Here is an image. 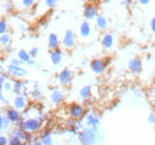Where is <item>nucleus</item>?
Segmentation results:
<instances>
[{"mask_svg":"<svg viewBox=\"0 0 155 145\" xmlns=\"http://www.w3.org/2000/svg\"><path fill=\"white\" fill-rule=\"evenodd\" d=\"M10 43H11V35L8 32L0 35V45L1 47H8Z\"/></svg>","mask_w":155,"mask_h":145,"instance_id":"obj_23","label":"nucleus"},{"mask_svg":"<svg viewBox=\"0 0 155 145\" xmlns=\"http://www.w3.org/2000/svg\"><path fill=\"white\" fill-rule=\"evenodd\" d=\"M25 85H26V82H24L21 79H15L13 80V89H12L13 93L16 95L21 94L25 89Z\"/></svg>","mask_w":155,"mask_h":145,"instance_id":"obj_19","label":"nucleus"},{"mask_svg":"<svg viewBox=\"0 0 155 145\" xmlns=\"http://www.w3.org/2000/svg\"><path fill=\"white\" fill-rule=\"evenodd\" d=\"M2 99H4V98H2V94H1V89H0V102L2 101Z\"/></svg>","mask_w":155,"mask_h":145,"instance_id":"obj_42","label":"nucleus"},{"mask_svg":"<svg viewBox=\"0 0 155 145\" xmlns=\"http://www.w3.org/2000/svg\"><path fill=\"white\" fill-rule=\"evenodd\" d=\"M147 121H148V124L154 125L155 124V114L154 113H149V115H148V118H147Z\"/></svg>","mask_w":155,"mask_h":145,"instance_id":"obj_31","label":"nucleus"},{"mask_svg":"<svg viewBox=\"0 0 155 145\" xmlns=\"http://www.w3.org/2000/svg\"><path fill=\"white\" fill-rule=\"evenodd\" d=\"M31 95H32V99H34L35 101H39V100H42V96H43V95H42V92H41V89H39L37 86L32 89Z\"/></svg>","mask_w":155,"mask_h":145,"instance_id":"obj_25","label":"nucleus"},{"mask_svg":"<svg viewBox=\"0 0 155 145\" xmlns=\"http://www.w3.org/2000/svg\"><path fill=\"white\" fill-rule=\"evenodd\" d=\"M138 1V4L140 5H142V6H147V5H149L150 4V1L152 0H137Z\"/></svg>","mask_w":155,"mask_h":145,"instance_id":"obj_35","label":"nucleus"},{"mask_svg":"<svg viewBox=\"0 0 155 145\" xmlns=\"http://www.w3.org/2000/svg\"><path fill=\"white\" fill-rule=\"evenodd\" d=\"M6 72L12 76L13 79H25L28 75H29V72L26 69H24L21 66H13V64H8L6 67Z\"/></svg>","mask_w":155,"mask_h":145,"instance_id":"obj_3","label":"nucleus"},{"mask_svg":"<svg viewBox=\"0 0 155 145\" xmlns=\"http://www.w3.org/2000/svg\"><path fill=\"white\" fill-rule=\"evenodd\" d=\"M90 68L96 75H101L107 68V62L103 58H94L90 62Z\"/></svg>","mask_w":155,"mask_h":145,"instance_id":"obj_6","label":"nucleus"},{"mask_svg":"<svg viewBox=\"0 0 155 145\" xmlns=\"http://www.w3.org/2000/svg\"><path fill=\"white\" fill-rule=\"evenodd\" d=\"M68 114L72 119L74 120H80L81 118L85 117L86 114V111H85V107L81 105V104H78V102H74L69 106L68 108Z\"/></svg>","mask_w":155,"mask_h":145,"instance_id":"obj_5","label":"nucleus"},{"mask_svg":"<svg viewBox=\"0 0 155 145\" xmlns=\"http://www.w3.org/2000/svg\"><path fill=\"white\" fill-rule=\"evenodd\" d=\"M79 95H80V98L82 99V100H87V99H90L91 96H92V87L91 86H84L80 92H79Z\"/></svg>","mask_w":155,"mask_h":145,"instance_id":"obj_21","label":"nucleus"},{"mask_svg":"<svg viewBox=\"0 0 155 145\" xmlns=\"http://www.w3.org/2000/svg\"><path fill=\"white\" fill-rule=\"evenodd\" d=\"M50 100H51L53 104L60 105L64 100V94L60 91V89H58V88H54V89H51V92H50Z\"/></svg>","mask_w":155,"mask_h":145,"instance_id":"obj_16","label":"nucleus"},{"mask_svg":"<svg viewBox=\"0 0 155 145\" xmlns=\"http://www.w3.org/2000/svg\"><path fill=\"white\" fill-rule=\"evenodd\" d=\"M85 124H86V126L93 128L96 132H99L100 118L98 117L94 112H88L87 114H85Z\"/></svg>","mask_w":155,"mask_h":145,"instance_id":"obj_7","label":"nucleus"},{"mask_svg":"<svg viewBox=\"0 0 155 145\" xmlns=\"http://www.w3.org/2000/svg\"><path fill=\"white\" fill-rule=\"evenodd\" d=\"M75 44H77V36L74 31L72 29H67L62 37V45L64 47V49L71 50L75 47Z\"/></svg>","mask_w":155,"mask_h":145,"instance_id":"obj_4","label":"nucleus"},{"mask_svg":"<svg viewBox=\"0 0 155 145\" xmlns=\"http://www.w3.org/2000/svg\"><path fill=\"white\" fill-rule=\"evenodd\" d=\"M43 125V121L39 119V118H28V119H21L19 123L17 124V126L25 130V131H29L31 133H36L38 132L39 130L42 128Z\"/></svg>","mask_w":155,"mask_h":145,"instance_id":"obj_2","label":"nucleus"},{"mask_svg":"<svg viewBox=\"0 0 155 145\" xmlns=\"http://www.w3.org/2000/svg\"><path fill=\"white\" fill-rule=\"evenodd\" d=\"M128 70L134 74V75H138L140 72H142L143 69V66H142V61L140 57H131L129 61H128Z\"/></svg>","mask_w":155,"mask_h":145,"instance_id":"obj_8","label":"nucleus"},{"mask_svg":"<svg viewBox=\"0 0 155 145\" xmlns=\"http://www.w3.org/2000/svg\"><path fill=\"white\" fill-rule=\"evenodd\" d=\"M49 57H50V61H51V63L54 66H58L63 60V53H62V50L60 48L55 49V50H50Z\"/></svg>","mask_w":155,"mask_h":145,"instance_id":"obj_15","label":"nucleus"},{"mask_svg":"<svg viewBox=\"0 0 155 145\" xmlns=\"http://www.w3.org/2000/svg\"><path fill=\"white\" fill-rule=\"evenodd\" d=\"M92 34V25L88 20H84L81 24H80V27H79V35L81 38L86 39L91 36Z\"/></svg>","mask_w":155,"mask_h":145,"instance_id":"obj_13","label":"nucleus"},{"mask_svg":"<svg viewBox=\"0 0 155 145\" xmlns=\"http://www.w3.org/2000/svg\"><path fill=\"white\" fill-rule=\"evenodd\" d=\"M2 89H5V91H7V92H10V91H12L13 89V86L10 83V82H4V85H2Z\"/></svg>","mask_w":155,"mask_h":145,"instance_id":"obj_32","label":"nucleus"},{"mask_svg":"<svg viewBox=\"0 0 155 145\" xmlns=\"http://www.w3.org/2000/svg\"><path fill=\"white\" fill-rule=\"evenodd\" d=\"M73 72L68 68H63L61 72H58V80L60 82L61 86H68L71 85V82L73 81Z\"/></svg>","mask_w":155,"mask_h":145,"instance_id":"obj_9","label":"nucleus"},{"mask_svg":"<svg viewBox=\"0 0 155 145\" xmlns=\"http://www.w3.org/2000/svg\"><path fill=\"white\" fill-rule=\"evenodd\" d=\"M30 145H43V144H42L41 139H34V140L30 143Z\"/></svg>","mask_w":155,"mask_h":145,"instance_id":"obj_36","label":"nucleus"},{"mask_svg":"<svg viewBox=\"0 0 155 145\" xmlns=\"http://www.w3.org/2000/svg\"><path fill=\"white\" fill-rule=\"evenodd\" d=\"M17 57L19 58L20 61H23L25 64L31 60V56H30V53L29 51H26L25 49H20L19 51H18V54H17Z\"/></svg>","mask_w":155,"mask_h":145,"instance_id":"obj_22","label":"nucleus"},{"mask_svg":"<svg viewBox=\"0 0 155 145\" xmlns=\"http://www.w3.org/2000/svg\"><path fill=\"white\" fill-rule=\"evenodd\" d=\"M5 115H6V117H7V119L11 121V124H12V125H16V126H17V124L21 120L20 111L16 109L13 106L5 109Z\"/></svg>","mask_w":155,"mask_h":145,"instance_id":"obj_11","label":"nucleus"},{"mask_svg":"<svg viewBox=\"0 0 155 145\" xmlns=\"http://www.w3.org/2000/svg\"><path fill=\"white\" fill-rule=\"evenodd\" d=\"M94 20H96V27H97L99 31H104V30L107 29V26H109V20H107V18H106L105 16L98 14L97 18L94 19Z\"/></svg>","mask_w":155,"mask_h":145,"instance_id":"obj_17","label":"nucleus"},{"mask_svg":"<svg viewBox=\"0 0 155 145\" xmlns=\"http://www.w3.org/2000/svg\"><path fill=\"white\" fill-rule=\"evenodd\" d=\"M2 125H4V114L0 113V128L2 130Z\"/></svg>","mask_w":155,"mask_h":145,"instance_id":"obj_38","label":"nucleus"},{"mask_svg":"<svg viewBox=\"0 0 155 145\" xmlns=\"http://www.w3.org/2000/svg\"><path fill=\"white\" fill-rule=\"evenodd\" d=\"M11 64H13V66H23L25 63L23 61H20L19 58L17 57V58H11Z\"/></svg>","mask_w":155,"mask_h":145,"instance_id":"obj_30","label":"nucleus"},{"mask_svg":"<svg viewBox=\"0 0 155 145\" xmlns=\"http://www.w3.org/2000/svg\"><path fill=\"white\" fill-rule=\"evenodd\" d=\"M8 32V24L6 19H0V35L7 34Z\"/></svg>","mask_w":155,"mask_h":145,"instance_id":"obj_26","label":"nucleus"},{"mask_svg":"<svg viewBox=\"0 0 155 145\" xmlns=\"http://www.w3.org/2000/svg\"><path fill=\"white\" fill-rule=\"evenodd\" d=\"M1 131H2V130H1V128H0V133H1Z\"/></svg>","mask_w":155,"mask_h":145,"instance_id":"obj_43","label":"nucleus"},{"mask_svg":"<svg viewBox=\"0 0 155 145\" xmlns=\"http://www.w3.org/2000/svg\"><path fill=\"white\" fill-rule=\"evenodd\" d=\"M23 139L18 137V136H13V134H11L10 136V138H8V144L7 145H23Z\"/></svg>","mask_w":155,"mask_h":145,"instance_id":"obj_24","label":"nucleus"},{"mask_svg":"<svg viewBox=\"0 0 155 145\" xmlns=\"http://www.w3.org/2000/svg\"><path fill=\"white\" fill-rule=\"evenodd\" d=\"M78 140L81 145H96L98 142V132L86 126L78 132Z\"/></svg>","mask_w":155,"mask_h":145,"instance_id":"obj_1","label":"nucleus"},{"mask_svg":"<svg viewBox=\"0 0 155 145\" xmlns=\"http://www.w3.org/2000/svg\"><path fill=\"white\" fill-rule=\"evenodd\" d=\"M82 16H84L85 20H88V21L94 20V19L97 18V16H98L97 6H96V5H93V4H87V5L84 7Z\"/></svg>","mask_w":155,"mask_h":145,"instance_id":"obj_12","label":"nucleus"},{"mask_svg":"<svg viewBox=\"0 0 155 145\" xmlns=\"http://www.w3.org/2000/svg\"><path fill=\"white\" fill-rule=\"evenodd\" d=\"M19 29L21 32H25V30H26V29H25V25H23V24H19Z\"/></svg>","mask_w":155,"mask_h":145,"instance_id":"obj_39","label":"nucleus"},{"mask_svg":"<svg viewBox=\"0 0 155 145\" xmlns=\"http://www.w3.org/2000/svg\"><path fill=\"white\" fill-rule=\"evenodd\" d=\"M8 144V138L6 136L0 134V145H7Z\"/></svg>","mask_w":155,"mask_h":145,"instance_id":"obj_33","label":"nucleus"},{"mask_svg":"<svg viewBox=\"0 0 155 145\" xmlns=\"http://www.w3.org/2000/svg\"><path fill=\"white\" fill-rule=\"evenodd\" d=\"M115 42H116V38L112 32H105V34H103V36L100 38L101 47L105 50H111L115 47Z\"/></svg>","mask_w":155,"mask_h":145,"instance_id":"obj_10","label":"nucleus"},{"mask_svg":"<svg viewBox=\"0 0 155 145\" xmlns=\"http://www.w3.org/2000/svg\"><path fill=\"white\" fill-rule=\"evenodd\" d=\"M152 106H153V108L155 109V98L153 99V101H152Z\"/></svg>","mask_w":155,"mask_h":145,"instance_id":"obj_40","label":"nucleus"},{"mask_svg":"<svg viewBox=\"0 0 155 145\" xmlns=\"http://www.w3.org/2000/svg\"><path fill=\"white\" fill-rule=\"evenodd\" d=\"M36 4V0H21V5L26 8H30V7H34Z\"/></svg>","mask_w":155,"mask_h":145,"instance_id":"obj_27","label":"nucleus"},{"mask_svg":"<svg viewBox=\"0 0 155 145\" xmlns=\"http://www.w3.org/2000/svg\"><path fill=\"white\" fill-rule=\"evenodd\" d=\"M43 2L48 8H54L58 4V0H43Z\"/></svg>","mask_w":155,"mask_h":145,"instance_id":"obj_28","label":"nucleus"},{"mask_svg":"<svg viewBox=\"0 0 155 145\" xmlns=\"http://www.w3.org/2000/svg\"><path fill=\"white\" fill-rule=\"evenodd\" d=\"M149 25H150V30H152V32L155 35V17H153V18L150 19Z\"/></svg>","mask_w":155,"mask_h":145,"instance_id":"obj_34","label":"nucleus"},{"mask_svg":"<svg viewBox=\"0 0 155 145\" xmlns=\"http://www.w3.org/2000/svg\"><path fill=\"white\" fill-rule=\"evenodd\" d=\"M81 64H82V66H86V64H87V61H86V60H84V61L81 62Z\"/></svg>","mask_w":155,"mask_h":145,"instance_id":"obj_41","label":"nucleus"},{"mask_svg":"<svg viewBox=\"0 0 155 145\" xmlns=\"http://www.w3.org/2000/svg\"><path fill=\"white\" fill-rule=\"evenodd\" d=\"M48 47L50 50H55V49H58L60 48V38L56 34L51 32L49 34L48 36Z\"/></svg>","mask_w":155,"mask_h":145,"instance_id":"obj_18","label":"nucleus"},{"mask_svg":"<svg viewBox=\"0 0 155 145\" xmlns=\"http://www.w3.org/2000/svg\"><path fill=\"white\" fill-rule=\"evenodd\" d=\"M41 142L43 145H53L54 144V139H53V136L50 133V131H44L42 134H41Z\"/></svg>","mask_w":155,"mask_h":145,"instance_id":"obj_20","label":"nucleus"},{"mask_svg":"<svg viewBox=\"0 0 155 145\" xmlns=\"http://www.w3.org/2000/svg\"><path fill=\"white\" fill-rule=\"evenodd\" d=\"M26 64H28L29 67H35V66H36V62H35V58H31V60H30V61H29V62H28Z\"/></svg>","mask_w":155,"mask_h":145,"instance_id":"obj_37","label":"nucleus"},{"mask_svg":"<svg viewBox=\"0 0 155 145\" xmlns=\"http://www.w3.org/2000/svg\"><path fill=\"white\" fill-rule=\"evenodd\" d=\"M29 53H30L31 58H36V57L38 56V54H39V49L37 48V47H32V48H31V50H30Z\"/></svg>","mask_w":155,"mask_h":145,"instance_id":"obj_29","label":"nucleus"},{"mask_svg":"<svg viewBox=\"0 0 155 145\" xmlns=\"http://www.w3.org/2000/svg\"><path fill=\"white\" fill-rule=\"evenodd\" d=\"M28 106V101H26V98L25 95H21V94H18L15 96L13 99V107L18 111H24Z\"/></svg>","mask_w":155,"mask_h":145,"instance_id":"obj_14","label":"nucleus"}]
</instances>
